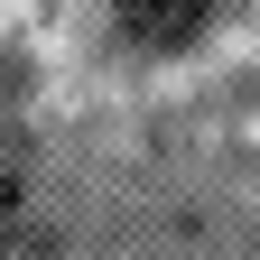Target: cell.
<instances>
[{
	"label": "cell",
	"mask_w": 260,
	"mask_h": 260,
	"mask_svg": "<svg viewBox=\"0 0 260 260\" xmlns=\"http://www.w3.org/2000/svg\"><path fill=\"white\" fill-rule=\"evenodd\" d=\"M121 19H130V38L168 47V38H186V28L205 19V0H121Z\"/></svg>",
	"instance_id": "1"
},
{
	"label": "cell",
	"mask_w": 260,
	"mask_h": 260,
	"mask_svg": "<svg viewBox=\"0 0 260 260\" xmlns=\"http://www.w3.org/2000/svg\"><path fill=\"white\" fill-rule=\"evenodd\" d=\"M10 205H19V168L0 158V223H10Z\"/></svg>",
	"instance_id": "2"
}]
</instances>
